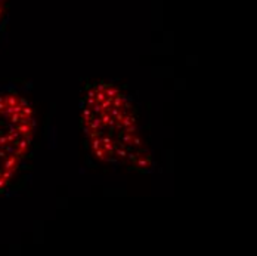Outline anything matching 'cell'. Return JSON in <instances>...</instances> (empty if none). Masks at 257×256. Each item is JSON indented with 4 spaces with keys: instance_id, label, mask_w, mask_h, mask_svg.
I'll return each mask as SVG.
<instances>
[{
    "instance_id": "cell-1",
    "label": "cell",
    "mask_w": 257,
    "mask_h": 256,
    "mask_svg": "<svg viewBox=\"0 0 257 256\" xmlns=\"http://www.w3.org/2000/svg\"><path fill=\"white\" fill-rule=\"evenodd\" d=\"M31 110L17 95L0 97V191L12 181L31 136Z\"/></svg>"
}]
</instances>
